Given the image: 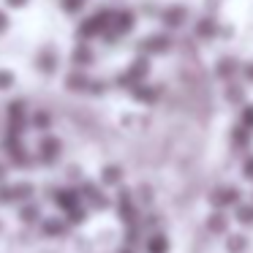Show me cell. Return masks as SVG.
<instances>
[{
	"label": "cell",
	"instance_id": "obj_32",
	"mask_svg": "<svg viewBox=\"0 0 253 253\" xmlns=\"http://www.w3.org/2000/svg\"><path fill=\"white\" fill-rule=\"evenodd\" d=\"M3 177H6V169H3V166H0V180H3Z\"/></svg>",
	"mask_w": 253,
	"mask_h": 253
},
{
	"label": "cell",
	"instance_id": "obj_25",
	"mask_svg": "<svg viewBox=\"0 0 253 253\" xmlns=\"http://www.w3.org/2000/svg\"><path fill=\"white\" fill-rule=\"evenodd\" d=\"M44 229H46V234H60V231H63V223H60V220H46Z\"/></svg>",
	"mask_w": 253,
	"mask_h": 253
},
{
	"label": "cell",
	"instance_id": "obj_27",
	"mask_svg": "<svg viewBox=\"0 0 253 253\" xmlns=\"http://www.w3.org/2000/svg\"><path fill=\"white\" fill-rule=\"evenodd\" d=\"M242 174H245V180H253V158L245 161V166H242Z\"/></svg>",
	"mask_w": 253,
	"mask_h": 253
},
{
	"label": "cell",
	"instance_id": "obj_26",
	"mask_svg": "<svg viewBox=\"0 0 253 253\" xmlns=\"http://www.w3.org/2000/svg\"><path fill=\"white\" fill-rule=\"evenodd\" d=\"M90 90H93L95 95L104 93V90H106V82H104V79H90Z\"/></svg>",
	"mask_w": 253,
	"mask_h": 253
},
{
	"label": "cell",
	"instance_id": "obj_24",
	"mask_svg": "<svg viewBox=\"0 0 253 253\" xmlns=\"http://www.w3.org/2000/svg\"><path fill=\"white\" fill-rule=\"evenodd\" d=\"M242 126L248 131H253V106H245V112H242Z\"/></svg>",
	"mask_w": 253,
	"mask_h": 253
},
{
	"label": "cell",
	"instance_id": "obj_30",
	"mask_svg": "<svg viewBox=\"0 0 253 253\" xmlns=\"http://www.w3.org/2000/svg\"><path fill=\"white\" fill-rule=\"evenodd\" d=\"M245 79H248V82H253V63H248V66H245Z\"/></svg>",
	"mask_w": 253,
	"mask_h": 253
},
{
	"label": "cell",
	"instance_id": "obj_19",
	"mask_svg": "<svg viewBox=\"0 0 253 253\" xmlns=\"http://www.w3.org/2000/svg\"><path fill=\"white\" fill-rule=\"evenodd\" d=\"M226 98H229V101H234V104H240V101L245 98V90H242L240 84H231V87L226 90Z\"/></svg>",
	"mask_w": 253,
	"mask_h": 253
},
{
	"label": "cell",
	"instance_id": "obj_5",
	"mask_svg": "<svg viewBox=\"0 0 253 253\" xmlns=\"http://www.w3.org/2000/svg\"><path fill=\"white\" fill-rule=\"evenodd\" d=\"M185 19H188V11L182 6H171V8H166V11H164V25H166V28H180Z\"/></svg>",
	"mask_w": 253,
	"mask_h": 253
},
{
	"label": "cell",
	"instance_id": "obj_18",
	"mask_svg": "<svg viewBox=\"0 0 253 253\" xmlns=\"http://www.w3.org/2000/svg\"><path fill=\"white\" fill-rule=\"evenodd\" d=\"M55 66H57V57L52 52H44L41 55V71H55Z\"/></svg>",
	"mask_w": 253,
	"mask_h": 253
},
{
	"label": "cell",
	"instance_id": "obj_11",
	"mask_svg": "<svg viewBox=\"0 0 253 253\" xmlns=\"http://www.w3.org/2000/svg\"><path fill=\"white\" fill-rule=\"evenodd\" d=\"M169 251V242H166L164 234H153L147 240V253H166Z\"/></svg>",
	"mask_w": 253,
	"mask_h": 253
},
{
	"label": "cell",
	"instance_id": "obj_4",
	"mask_svg": "<svg viewBox=\"0 0 253 253\" xmlns=\"http://www.w3.org/2000/svg\"><path fill=\"white\" fill-rule=\"evenodd\" d=\"M57 155H60V142L46 136L44 142H41V161H44V164H55Z\"/></svg>",
	"mask_w": 253,
	"mask_h": 253
},
{
	"label": "cell",
	"instance_id": "obj_9",
	"mask_svg": "<svg viewBox=\"0 0 253 253\" xmlns=\"http://www.w3.org/2000/svg\"><path fill=\"white\" fill-rule=\"evenodd\" d=\"M237 66H240V63H237L234 57H220L215 71H218L220 79H229V77H234V74H237Z\"/></svg>",
	"mask_w": 253,
	"mask_h": 253
},
{
	"label": "cell",
	"instance_id": "obj_31",
	"mask_svg": "<svg viewBox=\"0 0 253 253\" xmlns=\"http://www.w3.org/2000/svg\"><path fill=\"white\" fill-rule=\"evenodd\" d=\"M6 3H8V6H17V8L25 6V0H6Z\"/></svg>",
	"mask_w": 253,
	"mask_h": 253
},
{
	"label": "cell",
	"instance_id": "obj_12",
	"mask_svg": "<svg viewBox=\"0 0 253 253\" xmlns=\"http://www.w3.org/2000/svg\"><path fill=\"white\" fill-rule=\"evenodd\" d=\"M226 226H229V218H226L223 212H215V215H210V220H207V229H210V231H215V234H220V231H226Z\"/></svg>",
	"mask_w": 253,
	"mask_h": 253
},
{
	"label": "cell",
	"instance_id": "obj_28",
	"mask_svg": "<svg viewBox=\"0 0 253 253\" xmlns=\"http://www.w3.org/2000/svg\"><path fill=\"white\" fill-rule=\"evenodd\" d=\"M33 126L46 128V126H49V117H46V115H36V117H33Z\"/></svg>",
	"mask_w": 253,
	"mask_h": 253
},
{
	"label": "cell",
	"instance_id": "obj_29",
	"mask_svg": "<svg viewBox=\"0 0 253 253\" xmlns=\"http://www.w3.org/2000/svg\"><path fill=\"white\" fill-rule=\"evenodd\" d=\"M8 28V17H6V14H3V11H0V33H3V30H6Z\"/></svg>",
	"mask_w": 253,
	"mask_h": 253
},
{
	"label": "cell",
	"instance_id": "obj_17",
	"mask_svg": "<svg viewBox=\"0 0 253 253\" xmlns=\"http://www.w3.org/2000/svg\"><path fill=\"white\" fill-rule=\"evenodd\" d=\"M39 218H41V210L36 207V204H28V207L22 210V220H25V223H36Z\"/></svg>",
	"mask_w": 253,
	"mask_h": 253
},
{
	"label": "cell",
	"instance_id": "obj_16",
	"mask_svg": "<svg viewBox=\"0 0 253 253\" xmlns=\"http://www.w3.org/2000/svg\"><path fill=\"white\" fill-rule=\"evenodd\" d=\"M248 248V240L242 234H234V237H229V242H226V251L229 253H242Z\"/></svg>",
	"mask_w": 253,
	"mask_h": 253
},
{
	"label": "cell",
	"instance_id": "obj_6",
	"mask_svg": "<svg viewBox=\"0 0 253 253\" xmlns=\"http://www.w3.org/2000/svg\"><path fill=\"white\" fill-rule=\"evenodd\" d=\"M133 98L142 101V104H153V101L158 98V84H144V82H139L136 87H133Z\"/></svg>",
	"mask_w": 253,
	"mask_h": 253
},
{
	"label": "cell",
	"instance_id": "obj_13",
	"mask_svg": "<svg viewBox=\"0 0 253 253\" xmlns=\"http://www.w3.org/2000/svg\"><path fill=\"white\" fill-rule=\"evenodd\" d=\"M101 180H104L106 185H120V182H123V169H120V166H106Z\"/></svg>",
	"mask_w": 253,
	"mask_h": 253
},
{
	"label": "cell",
	"instance_id": "obj_8",
	"mask_svg": "<svg viewBox=\"0 0 253 253\" xmlns=\"http://www.w3.org/2000/svg\"><path fill=\"white\" fill-rule=\"evenodd\" d=\"M66 87H68V90H74V93H82V90H87V87H90V79H87V74H82V71H74L71 77L66 79Z\"/></svg>",
	"mask_w": 253,
	"mask_h": 253
},
{
	"label": "cell",
	"instance_id": "obj_21",
	"mask_svg": "<svg viewBox=\"0 0 253 253\" xmlns=\"http://www.w3.org/2000/svg\"><path fill=\"white\" fill-rule=\"evenodd\" d=\"M237 220L240 223H253V207H240L237 210Z\"/></svg>",
	"mask_w": 253,
	"mask_h": 253
},
{
	"label": "cell",
	"instance_id": "obj_3",
	"mask_svg": "<svg viewBox=\"0 0 253 253\" xmlns=\"http://www.w3.org/2000/svg\"><path fill=\"white\" fill-rule=\"evenodd\" d=\"M210 202L215 204V207H229V204H237L240 202V188L229 185V188H220V191H215L212 196H210Z\"/></svg>",
	"mask_w": 253,
	"mask_h": 253
},
{
	"label": "cell",
	"instance_id": "obj_2",
	"mask_svg": "<svg viewBox=\"0 0 253 253\" xmlns=\"http://www.w3.org/2000/svg\"><path fill=\"white\" fill-rule=\"evenodd\" d=\"M169 46H171L169 33H153L139 41V52L142 55H164V52H169Z\"/></svg>",
	"mask_w": 253,
	"mask_h": 253
},
{
	"label": "cell",
	"instance_id": "obj_14",
	"mask_svg": "<svg viewBox=\"0 0 253 253\" xmlns=\"http://www.w3.org/2000/svg\"><path fill=\"white\" fill-rule=\"evenodd\" d=\"M196 36H199V39H210V36H215V19L212 17H204L202 22L196 25Z\"/></svg>",
	"mask_w": 253,
	"mask_h": 253
},
{
	"label": "cell",
	"instance_id": "obj_33",
	"mask_svg": "<svg viewBox=\"0 0 253 253\" xmlns=\"http://www.w3.org/2000/svg\"><path fill=\"white\" fill-rule=\"evenodd\" d=\"M120 253H131V251H120Z\"/></svg>",
	"mask_w": 253,
	"mask_h": 253
},
{
	"label": "cell",
	"instance_id": "obj_1",
	"mask_svg": "<svg viewBox=\"0 0 253 253\" xmlns=\"http://www.w3.org/2000/svg\"><path fill=\"white\" fill-rule=\"evenodd\" d=\"M147 71H150L147 57H139V60H133V63H131V68H128L126 74H120V77L115 79V84H117L120 90H123V87H126V90H133L144 77H147Z\"/></svg>",
	"mask_w": 253,
	"mask_h": 253
},
{
	"label": "cell",
	"instance_id": "obj_15",
	"mask_svg": "<svg viewBox=\"0 0 253 253\" xmlns=\"http://www.w3.org/2000/svg\"><path fill=\"white\" fill-rule=\"evenodd\" d=\"M231 142H234L237 147H248V142H251V131H248L245 126L234 128V131H231Z\"/></svg>",
	"mask_w": 253,
	"mask_h": 253
},
{
	"label": "cell",
	"instance_id": "obj_22",
	"mask_svg": "<svg viewBox=\"0 0 253 253\" xmlns=\"http://www.w3.org/2000/svg\"><path fill=\"white\" fill-rule=\"evenodd\" d=\"M14 87V74L0 71V90H11Z\"/></svg>",
	"mask_w": 253,
	"mask_h": 253
},
{
	"label": "cell",
	"instance_id": "obj_10",
	"mask_svg": "<svg viewBox=\"0 0 253 253\" xmlns=\"http://www.w3.org/2000/svg\"><path fill=\"white\" fill-rule=\"evenodd\" d=\"M55 202H57V207L71 210V207H77V204H79V193L77 191H57Z\"/></svg>",
	"mask_w": 253,
	"mask_h": 253
},
{
	"label": "cell",
	"instance_id": "obj_7",
	"mask_svg": "<svg viewBox=\"0 0 253 253\" xmlns=\"http://www.w3.org/2000/svg\"><path fill=\"white\" fill-rule=\"evenodd\" d=\"M74 66H77V68L93 66V52H90L87 44H79L77 49H74Z\"/></svg>",
	"mask_w": 253,
	"mask_h": 253
},
{
	"label": "cell",
	"instance_id": "obj_20",
	"mask_svg": "<svg viewBox=\"0 0 253 253\" xmlns=\"http://www.w3.org/2000/svg\"><path fill=\"white\" fill-rule=\"evenodd\" d=\"M82 6H84V0H63V11H68V14L82 11Z\"/></svg>",
	"mask_w": 253,
	"mask_h": 253
},
{
	"label": "cell",
	"instance_id": "obj_23",
	"mask_svg": "<svg viewBox=\"0 0 253 253\" xmlns=\"http://www.w3.org/2000/svg\"><path fill=\"white\" fill-rule=\"evenodd\" d=\"M84 215H87V212H84V210L82 207H71V210H68V220H71V223H82V220H84Z\"/></svg>",
	"mask_w": 253,
	"mask_h": 253
}]
</instances>
